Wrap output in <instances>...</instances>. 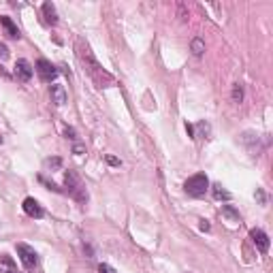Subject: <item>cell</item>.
<instances>
[{
  "label": "cell",
  "instance_id": "obj_1",
  "mask_svg": "<svg viewBox=\"0 0 273 273\" xmlns=\"http://www.w3.org/2000/svg\"><path fill=\"white\" fill-rule=\"evenodd\" d=\"M79 58H81V62L86 64L88 73L94 77V81H96V84L101 86V88H103L105 84H111V81H113V79H111V75H107V73H105L101 66H98V62L94 60L92 53H90V47H88V45H86V47H81V49H79Z\"/></svg>",
  "mask_w": 273,
  "mask_h": 273
},
{
  "label": "cell",
  "instance_id": "obj_2",
  "mask_svg": "<svg viewBox=\"0 0 273 273\" xmlns=\"http://www.w3.org/2000/svg\"><path fill=\"white\" fill-rule=\"evenodd\" d=\"M207 188H209V179H207V175H205V173H196V175L188 177V181L184 184L186 194L194 196V198H198V196H205Z\"/></svg>",
  "mask_w": 273,
  "mask_h": 273
},
{
  "label": "cell",
  "instance_id": "obj_3",
  "mask_svg": "<svg viewBox=\"0 0 273 273\" xmlns=\"http://www.w3.org/2000/svg\"><path fill=\"white\" fill-rule=\"evenodd\" d=\"M64 186H66L69 192L77 198V201H81V203H86V201H88L86 188H84V184H81L79 177H77L73 171H66V175H64Z\"/></svg>",
  "mask_w": 273,
  "mask_h": 273
},
{
  "label": "cell",
  "instance_id": "obj_4",
  "mask_svg": "<svg viewBox=\"0 0 273 273\" xmlns=\"http://www.w3.org/2000/svg\"><path fill=\"white\" fill-rule=\"evenodd\" d=\"M17 254H20V258H22V265L26 269H34L36 267V252L34 248H30V245H26V243H17Z\"/></svg>",
  "mask_w": 273,
  "mask_h": 273
},
{
  "label": "cell",
  "instance_id": "obj_5",
  "mask_svg": "<svg viewBox=\"0 0 273 273\" xmlns=\"http://www.w3.org/2000/svg\"><path fill=\"white\" fill-rule=\"evenodd\" d=\"M36 73H39V77L45 81V84H49V81H53L58 77V69L51 64V62L47 60H39L36 62Z\"/></svg>",
  "mask_w": 273,
  "mask_h": 273
},
{
  "label": "cell",
  "instance_id": "obj_6",
  "mask_svg": "<svg viewBox=\"0 0 273 273\" xmlns=\"http://www.w3.org/2000/svg\"><path fill=\"white\" fill-rule=\"evenodd\" d=\"M32 66H30V62L28 60H17L15 62V77L20 79V81H30L32 79Z\"/></svg>",
  "mask_w": 273,
  "mask_h": 273
},
{
  "label": "cell",
  "instance_id": "obj_7",
  "mask_svg": "<svg viewBox=\"0 0 273 273\" xmlns=\"http://www.w3.org/2000/svg\"><path fill=\"white\" fill-rule=\"evenodd\" d=\"M250 239L256 243V248L265 254L269 250V237H267V233L265 231H260V229H252L250 231Z\"/></svg>",
  "mask_w": 273,
  "mask_h": 273
},
{
  "label": "cell",
  "instance_id": "obj_8",
  "mask_svg": "<svg viewBox=\"0 0 273 273\" xmlns=\"http://www.w3.org/2000/svg\"><path fill=\"white\" fill-rule=\"evenodd\" d=\"M49 96H51V103H53V105L62 107V105L66 103V90H64V86L53 84V86L49 88Z\"/></svg>",
  "mask_w": 273,
  "mask_h": 273
},
{
  "label": "cell",
  "instance_id": "obj_9",
  "mask_svg": "<svg viewBox=\"0 0 273 273\" xmlns=\"http://www.w3.org/2000/svg\"><path fill=\"white\" fill-rule=\"evenodd\" d=\"M24 212L28 214L30 218H43L45 216L43 207H41V203L36 201V198H26V201H24Z\"/></svg>",
  "mask_w": 273,
  "mask_h": 273
},
{
  "label": "cell",
  "instance_id": "obj_10",
  "mask_svg": "<svg viewBox=\"0 0 273 273\" xmlns=\"http://www.w3.org/2000/svg\"><path fill=\"white\" fill-rule=\"evenodd\" d=\"M0 24H3V28L7 30V34L11 36V39H20V28L11 22V17H7V15H0Z\"/></svg>",
  "mask_w": 273,
  "mask_h": 273
},
{
  "label": "cell",
  "instance_id": "obj_11",
  "mask_svg": "<svg viewBox=\"0 0 273 273\" xmlns=\"http://www.w3.org/2000/svg\"><path fill=\"white\" fill-rule=\"evenodd\" d=\"M43 17H45V24H49V26H56V24H58L56 7H53L51 3H45V5H43Z\"/></svg>",
  "mask_w": 273,
  "mask_h": 273
},
{
  "label": "cell",
  "instance_id": "obj_12",
  "mask_svg": "<svg viewBox=\"0 0 273 273\" xmlns=\"http://www.w3.org/2000/svg\"><path fill=\"white\" fill-rule=\"evenodd\" d=\"M0 273H17V265L13 262L11 256H7V254L0 256Z\"/></svg>",
  "mask_w": 273,
  "mask_h": 273
},
{
  "label": "cell",
  "instance_id": "obj_13",
  "mask_svg": "<svg viewBox=\"0 0 273 273\" xmlns=\"http://www.w3.org/2000/svg\"><path fill=\"white\" fill-rule=\"evenodd\" d=\"M222 218H226L231 224H237V222H241V218H239V214L235 212V209L231 207V205H224L222 207Z\"/></svg>",
  "mask_w": 273,
  "mask_h": 273
},
{
  "label": "cell",
  "instance_id": "obj_14",
  "mask_svg": "<svg viewBox=\"0 0 273 273\" xmlns=\"http://www.w3.org/2000/svg\"><path fill=\"white\" fill-rule=\"evenodd\" d=\"M192 51H194V56H201V53L205 51V45H203L201 39H194L192 41Z\"/></svg>",
  "mask_w": 273,
  "mask_h": 273
},
{
  "label": "cell",
  "instance_id": "obj_15",
  "mask_svg": "<svg viewBox=\"0 0 273 273\" xmlns=\"http://www.w3.org/2000/svg\"><path fill=\"white\" fill-rule=\"evenodd\" d=\"M214 194L216 198H231V194L226 190H222V186H214Z\"/></svg>",
  "mask_w": 273,
  "mask_h": 273
},
{
  "label": "cell",
  "instance_id": "obj_16",
  "mask_svg": "<svg viewBox=\"0 0 273 273\" xmlns=\"http://www.w3.org/2000/svg\"><path fill=\"white\" fill-rule=\"evenodd\" d=\"M241 98H243L241 86H235V88H233V101H235V103H241Z\"/></svg>",
  "mask_w": 273,
  "mask_h": 273
},
{
  "label": "cell",
  "instance_id": "obj_17",
  "mask_svg": "<svg viewBox=\"0 0 273 273\" xmlns=\"http://www.w3.org/2000/svg\"><path fill=\"white\" fill-rule=\"evenodd\" d=\"M9 58V47L5 43H0V60H7Z\"/></svg>",
  "mask_w": 273,
  "mask_h": 273
},
{
  "label": "cell",
  "instance_id": "obj_18",
  "mask_svg": "<svg viewBox=\"0 0 273 273\" xmlns=\"http://www.w3.org/2000/svg\"><path fill=\"white\" fill-rule=\"evenodd\" d=\"M98 273H115V269H113V267H109V265H105V262H103V265L98 267Z\"/></svg>",
  "mask_w": 273,
  "mask_h": 273
},
{
  "label": "cell",
  "instance_id": "obj_19",
  "mask_svg": "<svg viewBox=\"0 0 273 273\" xmlns=\"http://www.w3.org/2000/svg\"><path fill=\"white\" fill-rule=\"evenodd\" d=\"M107 162H109V165H113V167H117V165H120V160H117V158H113V156H107Z\"/></svg>",
  "mask_w": 273,
  "mask_h": 273
},
{
  "label": "cell",
  "instance_id": "obj_20",
  "mask_svg": "<svg viewBox=\"0 0 273 273\" xmlns=\"http://www.w3.org/2000/svg\"><path fill=\"white\" fill-rule=\"evenodd\" d=\"M201 231H209V222H207V220L201 222Z\"/></svg>",
  "mask_w": 273,
  "mask_h": 273
}]
</instances>
